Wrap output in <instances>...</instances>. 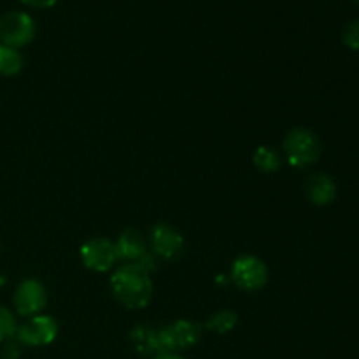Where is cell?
Listing matches in <instances>:
<instances>
[{
	"mask_svg": "<svg viewBox=\"0 0 359 359\" xmlns=\"http://www.w3.org/2000/svg\"><path fill=\"white\" fill-rule=\"evenodd\" d=\"M111 291L116 302L128 311L147 307L153 298V280L139 263H123L111 276Z\"/></svg>",
	"mask_w": 359,
	"mask_h": 359,
	"instance_id": "6da1fadb",
	"label": "cell"
},
{
	"mask_svg": "<svg viewBox=\"0 0 359 359\" xmlns=\"http://www.w3.org/2000/svg\"><path fill=\"white\" fill-rule=\"evenodd\" d=\"M283 151L291 167L307 168L321 158V142L312 130L293 128L284 137Z\"/></svg>",
	"mask_w": 359,
	"mask_h": 359,
	"instance_id": "7a4b0ae2",
	"label": "cell"
},
{
	"mask_svg": "<svg viewBox=\"0 0 359 359\" xmlns=\"http://www.w3.org/2000/svg\"><path fill=\"white\" fill-rule=\"evenodd\" d=\"M161 353H179L195 347L202 339V326L189 319H179L158 330Z\"/></svg>",
	"mask_w": 359,
	"mask_h": 359,
	"instance_id": "3957f363",
	"label": "cell"
},
{
	"mask_svg": "<svg viewBox=\"0 0 359 359\" xmlns=\"http://www.w3.org/2000/svg\"><path fill=\"white\" fill-rule=\"evenodd\" d=\"M230 279L238 290L255 293L269 283V269L258 256L242 255L233 262Z\"/></svg>",
	"mask_w": 359,
	"mask_h": 359,
	"instance_id": "277c9868",
	"label": "cell"
},
{
	"mask_svg": "<svg viewBox=\"0 0 359 359\" xmlns=\"http://www.w3.org/2000/svg\"><path fill=\"white\" fill-rule=\"evenodd\" d=\"M35 21L23 11H11L0 16V42L11 48H23L35 37Z\"/></svg>",
	"mask_w": 359,
	"mask_h": 359,
	"instance_id": "5b68a950",
	"label": "cell"
},
{
	"mask_svg": "<svg viewBox=\"0 0 359 359\" xmlns=\"http://www.w3.org/2000/svg\"><path fill=\"white\" fill-rule=\"evenodd\" d=\"M58 321L51 316L39 314L28 319L16 330V340L27 347H44L58 337Z\"/></svg>",
	"mask_w": 359,
	"mask_h": 359,
	"instance_id": "8992f818",
	"label": "cell"
},
{
	"mask_svg": "<svg viewBox=\"0 0 359 359\" xmlns=\"http://www.w3.org/2000/svg\"><path fill=\"white\" fill-rule=\"evenodd\" d=\"M48 290L37 279L21 280L13 297L14 309L23 318H34V316L42 314L44 309L48 307Z\"/></svg>",
	"mask_w": 359,
	"mask_h": 359,
	"instance_id": "52a82bcc",
	"label": "cell"
},
{
	"mask_svg": "<svg viewBox=\"0 0 359 359\" xmlns=\"http://www.w3.org/2000/svg\"><path fill=\"white\" fill-rule=\"evenodd\" d=\"M81 262L88 270L104 273L114 269L119 262L114 242L104 237H93L81 245Z\"/></svg>",
	"mask_w": 359,
	"mask_h": 359,
	"instance_id": "ba28073f",
	"label": "cell"
},
{
	"mask_svg": "<svg viewBox=\"0 0 359 359\" xmlns=\"http://www.w3.org/2000/svg\"><path fill=\"white\" fill-rule=\"evenodd\" d=\"M151 255L163 262L179 258L184 251V237L167 223H156L149 233Z\"/></svg>",
	"mask_w": 359,
	"mask_h": 359,
	"instance_id": "9c48e42d",
	"label": "cell"
},
{
	"mask_svg": "<svg viewBox=\"0 0 359 359\" xmlns=\"http://www.w3.org/2000/svg\"><path fill=\"white\" fill-rule=\"evenodd\" d=\"M114 245L116 251H118V258L123 259L125 263H139L149 252L144 235L139 230H133V228L121 231Z\"/></svg>",
	"mask_w": 359,
	"mask_h": 359,
	"instance_id": "30bf717a",
	"label": "cell"
},
{
	"mask_svg": "<svg viewBox=\"0 0 359 359\" xmlns=\"http://www.w3.org/2000/svg\"><path fill=\"white\" fill-rule=\"evenodd\" d=\"M305 195L309 202L318 207L330 205L337 198V184L325 172H316L305 182Z\"/></svg>",
	"mask_w": 359,
	"mask_h": 359,
	"instance_id": "8fae6325",
	"label": "cell"
},
{
	"mask_svg": "<svg viewBox=\"0 0 359 359\" xmlns=\"http://www.w3.org/2000/svg\"><path fill=\"white\" fill-rule=\"evenodd\" d=\"M130 344H132L133 351L144 358H154L161 353L158 330L147 325H139L130 332Z\"/></svg>",
	"mask_w": 359,
	"mask_h": 359,
	"instance_id": "7c38bea8",
	"label": "cell"
},
{
	"mask_svg": "<svg viewBox=\"0 0 359 359\" xmlns=\"http://www.w3.org/2000/svg\"><path fill=\"white\" fill-rule=\"evenodd\" d=\"M25 60L16 48L0 44V76L11 77L21 72Z\"/></svg>",
	"mask_w": 359,
	"mask_h": 359,
	"instance_id": "4fadbf2b",
	"label": "cell"
},
{
	"mask_svg": "<svg viewBox=\"0 0 359 359\" xmlns=\"http://www.w3.org/2000/svg\"><path fill=\"white\" fill-rule=\"evenodd\" d=\"M252 163L263 174H273L280 168V156L273 147L259 146L252 154Z\"/></svg>",
	"mask_w": 359,
	"mask_h": 359,
	"instance_id": "5bb4252c",
	"label": "cell"
},
{
	"mask_svg": "<svg viewBox=\"0 0 359 359\" xmlns=\"http://www.w3.org/2000/svg\"><path fill=\"white\" fill-rule=\"evenodd\" d=\"M238 316L235 314L233 311H228V309H223V311H217L207 319V330L212 333H217V335H224V333H230L231 330L237 326Z\"/></svg>",
	"mask_w": 359,
	"mask_h": 359,
	"instance_id": "9a60e30c",
	"label": "cell"
},
{
	"mask_svg": "<svg viewBox=\"0 0 359 359\" xmlns=\"http://www.w3.org/2000/svg\"><path fill=\"white\" fill-rule=\"evenodd\" d=\"M18 323L13 312L7 307L0 305V344L9 342L13 337H16Z\"/></svg>",
	"mask_w": 359,
	"mask_h": 359,
	"instance_id": "2e32d148",
	"label": "cell"
},
{
	"mask_svg": "<svg viewBox=\"0 0 359 359\" xmlns=\"http://www.w3.org/2000/svg\"><path fill=\"white\" fill-rule=\"evenodd\" d=\"M342 41L347 48L359 51V18L349 21L342 30Z\"/></svg>",
	"mask_w": 359,
	"mask_h": 359,
	"instance_id": "e0dca14e",
	"label": "cell"
},
{
	"mask_svg": "<svg viewBox=\"0 0 359 359\" xmlns=\"http://www.w3.org/2000/svg\"><path fill=\"white\" fill-rule=\"evenodd\" d=\"M2 359H20L21 358V344L20 342H6L2 353H0Z\"/></svg>",
	"mask_w": 359,
	"mask_h": 359,
	"instance_id": "ac0fdd59",
	"label": "cell"
},
{
	"mask_svg": "<svg viewBox=\"0 0 359 359\" xmlns=\"http://www.w3.org/2000/svg\"><path fill=\"white\" fill-rule=\"evenodd\" d=\"M25 6L34 7V9H49V7L56 6L58 0H21Z\"/></svg>",
	"mask_w": 359,
	"mask_h": 359,
	"instance_id": "d6986e66",
	"label": "cell"
},
{
	"mask_svg": "<svg viewBox=\"0 0 359 359\" xmlns=\"http://www.w3.org/2000/svg\"><path fill=\"white\" fill-rule=\"evenodd\" d=\"M153 359H184V358L179 356L177 353H160V354H156Z\"/></svg>",
	"mask_w": 359,
	"mask_h": 359,
	"instance_id": "ffe728a7",
	"label": "cell"
},
{
	"mask_svg": "<svg viewBox=\"0 0 359 359\" xmlns=\"http://www.w3.org/2000/svg\"><path fill=\"white\" fill-rule=\"evenodd\" d=\"M4 283H6V280H4V277H0V286H2Z\"/></svg>",
	"mask_w": 359,
	"mask_h": 359,
	"instance_id": "44dd1931",
	"label": "cell"
},
{
	"mask_svg": "<svg viewBox=\"0 0 359 359\" xmlns=\"http://www.w3.org/2000/svg\"><path fill=\"white\" fill-rule=\"evenodd\" d=\"M353 2H354V4H358V6H359V0H353Z\"/></svg>",
	"mask_w": 359,
	"mask_h": 359,
	"instance_id": "7402d4cb",
	"label": "cell"
}]
</instances>
